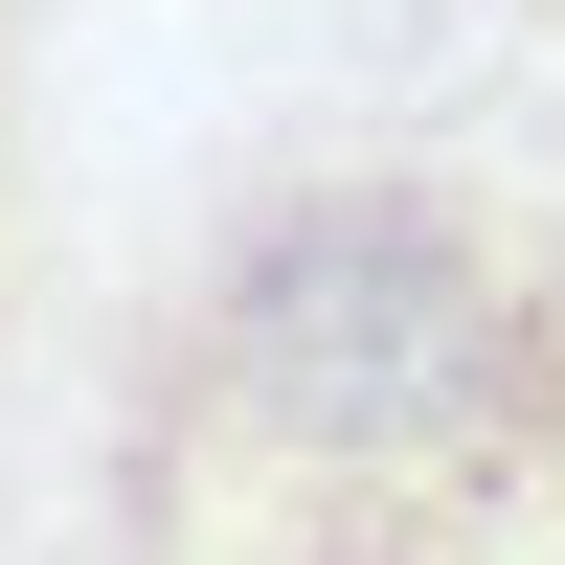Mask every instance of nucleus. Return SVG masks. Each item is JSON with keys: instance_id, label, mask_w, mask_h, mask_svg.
Wrapping results in <instances>:
<instances>
[{"instance_id": "f257e3e1", "label": "nucleus", "mask_w": 565, "mask_h": 565, "mask_svg": "<svg viewBox=\"0 0 565 565\" xmlns=\"http://www.w3.org/2000/svg\"><path fill=\"white\" fill-rule=\"evenodd\" d=\"M68 565H565V181L476 136L249 159L114 317Z\"/></svg>"}, {"instance_id": "f03ea898", "label": "nucleus", "mask_w": 565, "mask_h": 565, "mask_svg": "<svg viewBox=\"0 0 565 565\" xmlns=\"http://www.w3.org/2000/svg\"><path fill=\"white\" fill-rule=\"evenodd\" d=\"M23 271H45V23L0 0V362H23Z\"/></svg>"}]
</instances>
